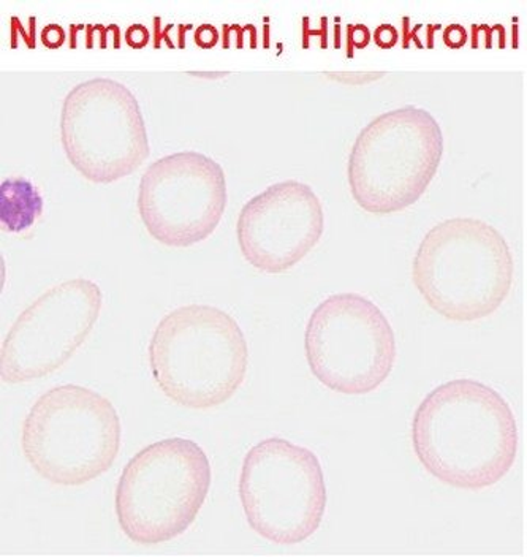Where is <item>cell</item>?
<instances>
[{
  "mask_svg": "<svg viewBox=\"0 0 527 557\" xmlns=\"http://www.w3.org/2000/svg\"><path fill=\"white\" fill-rule=\"evenodd\" d=\"M148 355L160 392L194 410L232 399L249 366L240 323L209 305L181 306L167 313L154 330Z\"/></svg>",
  "mask_w": 527,
  "mask_h": 557,
  "instance_id": "2",
  "label": "cell"
},
{
  "mask_svg": "<svg viewBox=\"0 0 527 557\" xmlns=\"http://www.w3.org/2000/svg\"><path fill=\"white\" fill-rule=\"evenodd\" d=\"M117 407L79 385L48 389L27 413L21 447L35 472L59 486H82L113 468L121 450Z\"/></svg>",
  "mask_w": 527,
  "mask_h": 557,
  "instance_id": "4",
  "label": "cell"
},
{
  "mask_svg": "<svg viewBox=\"0 0 527 557\" xmlns=\"http://www.w3.org/2000/svg\"><path fill=\"white\" fill-rule=\"evenodd\" d=\"M64 40L65 33L62 30L61 26H58V24H50V26H47L41 30V41H44L45 47L51 48V50L61 47V45L64 44Z\"/></svg>",
  "mask_w": 527,
  "mask_h": 557,
  "instance_id": "16",
  "label": "cell"
},
{
  "mask_svg": "<svg viewBox=\"0 0 527 557\" xmlns=\"http://www.w3.org/2000/svg\"><path fill=\"white\" fill-rule=\"evenodd\" d=\"M102 305L99 285L85 277L69 278L38 296L3 339L2 381H38L62 368L85 344Z\"/></svg>",
  "mask_w": 527,
  "mask_h": 557,
  "instance_id": "10",
  "label": "cell"
},
{
  "mask_svg": "<svg viewBox=\"0 0 527 557\" xmlns=\"http://www.w3.org/2000/svg\"><path fill=\"white\" fill-rule=\"evenodd\" d=\"M225 172L201 152L184 151L154 162L138 189V212L156 242L188 247L215 233L225 212Z\"/></svg>",
  "mask_w": 527,
  "mask_h": 557,
  "instance_id": "11",
  "label": "cell"
},
{
  "mask_svg": "<svg viewBox=\"0 0 527 557\" xmlns=\"http://www.w3.org/2000/svg\"><path fill=\"white\" fill-rule=\"evenodd\" d=\"M348 58L354 55V48H366L368 47L369 40H371V34H369V29L363 24H357V26H348Z\"/></svg>",
  "mask_w": 527,
  "mask_h": 557,
  "instance_id": "14",
  "label": "cell"
},
{
  "mask_svg": "<svg viewBox=\"0 0 527 557\" xmlns=\"http://www.w3.org/2000/svg\"><path fill=\"white\" fill-rule=\"evenodd\" d=\"M324 230L322 203L307 184H272L241 209L236 236L250 267L267 274L292 270L319 244Z\"/></svg>",
  "mask_w": 527,
  "mask_h": 557,
  "instance_id": "12",
  "label": "cell"
},
{
  "mask_svg": "<svg viewBox=\"0 0 527 557\" xmlns=\"http://www.w3.org/2000/svg\"><path fill=\"white\" fill-rule=\"evenodd\" d=\"M443 156L441 125L424 108H397L359 132L348 157V186L371 214L403 211L420 200Z\"/></svg>",
  "mask_w": 527,
  "mask_h": 557,
  "instance_id": "6",
  "label": "cell"
},
{
  "mask_svg": "<svg viewBox=\"0 0 527 557\" xmlns=\"http://www.w3.org/2000/svg\"><path fill=\"white\" fill-rule=\"evenodd\" d=\"M61 141L70 163L97 184L128 176L151 152L138 100L111 78L87 79L70 90L62 104Z\"/></svg>",
  "mask_w": 527,
  "mask_h": 557,
  "instance_id": "9",
  "label": "cell"
},
{
  "mask_svg": "<svg viewBox=\"0 0 527 557\" xmlns=\"http://www.w3.org/2000/svg\"><path fill=\"white\" fill-rule=\"evenodd\" d=\"M467 40V33L463 26L459 24H453V26H449L443 33V41H445L446 47L450 48H461Z\"/></svg>",
  "mask_w": 527,
  "mask_h": 557,
  "instance_id": "17",
  "label": "cell"
},
{
  "mask_svg": "<svg viewBox=\"0 0 527 557\" xmlns=\"http://www.w3.org/2000/svg\"><path fill=\"white\" fill-rule=\"evenodd\" d=\"M323 21V27L322 30H309V17H305V33H303V38H305V44H303V47L307 48L309 47V35H322V48H327V17H322Z\"/></svg>",
  "mask_w": 527,
  "mask_h": 557,
  "instance_id": "20",
  "label": "cell"
},
{
  "mask_svg": "<svg viewBox=\"0 0 527 557\" xmlns=\"http://www.w3.org/2000/svg\"><path fill=\"white\" fill-rule=\"evenodd\" d=\"M306 360L323 386L347 396L369 395L392 374L396 339L379 306L358 294L323 299L305 334Z\"/></svg>",
  "mask_w": 527,
  "mask_h": 557,
  "instance_id": "8",
  "label": "cell"
},
{
  "mask_svg": "<svg viewBox=\"0 0 527 557\" xmlns=\"http://www.w3.org/2000/svg\"><path fill=\"white\" fill-rule=\"evenodd\" d=\"M375 41L380 48L389 50V48L396 45L397 30L394 29L393 26H390V24H383V26H380L379 29L376 30Z\"/></svg>",
  "mask_w": 527,
  "mask_h": 557,
  "instance_id": "18",
  "label": "cell"
},
{
  "mask_svg": "<svg viewBox=\"0 0 527 557\" xmlns=\"http://www.w3.org/2000/svg\"><path fill=\"white\" fill-rule=\"evenodd\" d=\"M211 462L197 442L163 438L136 453L117 487L118 522L138 545H159L194 524L211 487Z\"/></svg>",
  "mask_w": 527,
  "mask_h": 557,
  "instance_id": "5",
  "label": "cell"
},
{
  "mask_svg": "<svg viewBox=\"0 0 527 557\" xmlns=\"http://www.w3.org/2000/svg\"><path fill=\"white\" fill-rule=\"evenodd\" d=\"M219 34L215 27L209 26V24H205V26L198 27L197 33H195V44L201 48H212L216 44H218Z\"/></svg>",
  "mask_w": 527,
  "mask_h": 557,
  "instance_id": "19",
  "label": "cell"
},
{
  "mask_svg": "<svg viewBox=\"0 0 527 557\" xmlns=\"http://www.w3.org/2000/svg\"><path fill=\"white\" fill-rule=\"evenodd\" d=\"M154 23H156V44H154V47L159 48L160 47V40H162V37L166 38L167 41H169L170 47H173V44H171L169 35L167 34H159L160 33V17H156L154 20Z\"/></svg>",
  "mask_w": 527,
  "mask_h": 557,
  "instance_id": "21",
  "label": "cell"
},
{
  "mask_svg": "<svg viewBox=\"0 0 527 557\" xmlns=\"http://www.w3.org/2000/svg\"><path fill=\"white\" fill-rule=\"evenodd\" d=\"M191 27L192 26L181 27V45H180L181 48L184 47V33H186L187 29H191Z\"/></svg>",
  "mask_w": 527,
  "mask_h": 557,
  "instance_id": "22",
  "label": "cell"
},
{
  "mask_svg": "<svg viewBox=\"0 0 527 557\" xmlns=\"http://www.w3.org/2000/svg\"><path fill=\"white\" fill-rule=\"evenodd\" d=\"M44 211V198L30 181L13 177L0 186V219L10 232H24Z\"/></svg>",
  "mask_w": 527,
  "mask_h": 557,
  "instance_id": "13",
  "label": "cell"
},
{
  "mask_svg": "<svg viewBox=\"0 0 527 557\" xmlns=\"http://www.w3.org/2000/svg\"><path fill=\"white\" fill-rule=\"evenodd\" d=\"M125 41L131 45L132 48H145L149 41V30L146 29L143 24H134V26L128 27L127 33H125Z\"/></svg>",
  "mask_w": 527,
  "mask_h": 557,
  "instance_id": "15",
  "label": "cell"
},
{
  "mask_svg": "<svg viewBox=\"0 0 527 557\" xmlns=\"http://www.w3.org/2000/svg\"><path fill=\"white\" fill-rule=\"evenodd\" d=\"M513 271L511 247L494 226L455 218L426 233L412 278L432 311L453 322H476L501 308Z\"/></svg>",
  "mask_w": 527,
  "mask_h": 557,
  "instance_id": "3",
  "label": "cell"
},
{
  "mask_svg": "<svg viewBox=\"0 0 527 557\" xmlns=\"http://www.w3.org/2000/svg\"><path fill=\"white\" fill-rule=\"evenodd\" d=\"M238 493L247 524L275 545L316 534L328 491L316 453L281 437L265 438L244 456Z\"/></svg>",
  "mask_w": 527,
  "mask_h": 557,
  "instance_id": "7",
  "label": "cell"
},
{
  "mask_svg": "<svg viewBox=\"0 0 527 557\" xmlns=\"http://www.w3.org/2000/svg\"><path fill=\"white\" fill-rule=\"evenodd\" d=\"M412 445L439 482L480 491L511 472L518 455V424L494 388L455 379L421 400L412 420Z\"/></svg>",
  "mask_w": 527,
  "mask_h": 557,
  "instance_id": "1",
  "label": "cell"
}]
</instances>
